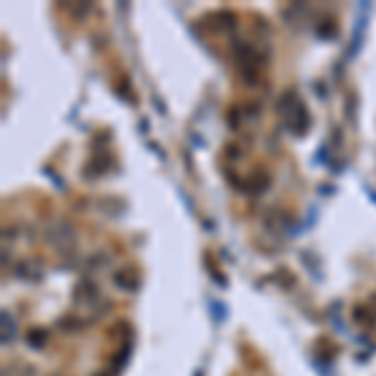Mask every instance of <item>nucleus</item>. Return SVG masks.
Segmentation results:
<instances>
[{
	"mask_svg": "<svg viewBox=\"0 0 376 376\" xmlns=\"http://www.w3.org/2000/svg\"><path fill=\"white\" fill-rule=\"evenodd\" d=\"M93 376H111L108 371H98V374H93Z\"/></svg>",
	"mask_w": 376,
	"mask_h": 376,
	"instance_id": "nucleus-10",
	"label": "nucleus"
},
{
	"mask_svg": "<svg viewBox=\"0 0 376 376\" xmlns=\"http://www.w3.org/2000/svg\"><path fill=\"white\" fill-rule=\"evenodd\" d=\"M46 239L48 244L53 246L55 251H63V249H71L73 241H76V231L68 221H55L48 226V233H46Z\"/></svg>",
	"mask_w": 376,
	"mask_h": 376,
	"instance_id": "nucleus-2",
	"label": "nucleus"
},
{
	"mask_svg": "<svg viewBox=\"0 0 376 376\" xmlns=\"http://www.w3.org/2000/svg\"><path fill=\"white\" fill-rule=\"evenodd\" d=\"M58 326L63 328V331H76V328H81V321H78V319H73V316H63L58 321Z\"/></svg>",
	"mask_w": 376,
	"mask_h": 376,
	"instance_id": "nucleus-9",
	"label": "nucleus"
},
{
	"mask_svg": "<svg viewBox=\"0 0 376 376\" xmlns=\"http://www.w3.org/2000/svg\"><path fill=\"white\" fill-rule=\"evenodd\" d=\"M15 276H20V279H25V281H41L43 279V269L38 266L36 261H23V263H18Z\"/></svg>",
	"mask_w": 376,
	"mask_h": 376,
	"instance_id": "nucleus-6",
	"label": "nucleus"
},
{
	"mask_svg": "<svg viewBox=\"0 0 376 376\" xmlns=\"http://www.w3.org/2000/svg\"><path fill=\"white\" fill-rule=\"evenodd\" d=\"M0 341H3V347H11L13 341H15V334H18V326H15V319L11 316V311H3L0 314Z\"/></svg>",
	"mask_w": 376,
	"mask_h": 376,
	"instance_id": "nucleus-5",
	"label": "nucleus"
},
{
	"mask_svg": "<svg viewBox=\"0 0 376 376\" xmlns=\"http://www.w3.org/2000/svg\"><path fill=\"white\" fill-rule=\"evenodd\" d=\"M279 113L284 116V120H286V128L293 133V136H306V131L311 128V116L309 111H306V106L301 101H296L293 98L291 90H286L284 96H281L279 101Z\"/></svg>",
	"mask_w": 376,
	"mask_h": 376,
	"instance_id": "nucleus-1",
	"label": "nucleus"
},
{
	"mask_svg": "<svg viewBox=\"0 0 376 376\" xmlns=\"http://www.w3.org/2000/svg\"><path fill=\"white\" fill-rule=\"evenodd\" d=\"M66 11L71 13L73 18H83V15H88V13L93 11V6H90V3H83V6H78V3H71V6H66Z\"/></svg>",
	"mask_w": 376,
	"mask_h": 376,
	"instance_id": "nucleus-8",
	"label": "nucleus"
},
{
	"mask_svg": "<svg viewBox=\"0 0 376 376\" xmlns=\"http://www.w3.org/2000/svg\"><path fill=\"white\" fill-rule=\"evenodd\" d=\"M50 376H66V374H50Z\"/></svg>",
	"mask_w": 376,
	"mask_h": 376,
	"instance_id": "nucleus-11",
	"label": "nucleus"
},
{
	"mask_svg": "<svg viewBox=\"0 0 376 376\" xmlns=\"http://www.w3.org/2000/svg\"><path fill=\"white\" fill-rule=\"evenodd\" d=\"M46 344H48V331H46V328H30L28 331V347L43 349Z\"/></svg>",
	"mask_w": 376,
	"mask_h": 376,
	"instance_id": "nucleus-7",
	"label": "nucleus"
},
{
	"mask_svg": "<svg viewBox=\"0 0 376 376\" xmlns=\"http://www.w3.org/2000/svg\"><path fill=\"white\" fill-rule=\"evenodd\" d=\"M101 299V291H98V284L93 279H81L73 288V301L78 306H93Z\"/></svg>",
	"mask_w": 376,
	"mask_h": 376,
	"instance_id": "nucleus-3",
	"label": "nucleus"
},
{
	"mask_svg": "<svg viewBox=\"0 0 376 376\" xmlns=\"http://www.w3.org/2000/svg\"><path fill=\"white\" fill-rule=\"evenodd\" d=\"M113 284L120 288V291H136L141 279H138V274L131 269V266H123V269L113 271Z\"/></svg>",
	"mask_w": 376,
	"mask_h": 376,
	"instance_id": "nucleus-4",
	"label": "nucleus"
}]
</instances>
